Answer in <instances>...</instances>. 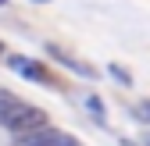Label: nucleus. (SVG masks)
Returning a JSON list of instances; mask_svg holds the SVG:
<instances>
[{
    "label": "nucleus",
    "mask_w": 150,
    "mask_h": 146,
    "mask_svg": "<svg viewBox=\"0 0 150 146\" xmlns=\"http://www.w3.org/2000/svg\"><path fill=\"white\" fill-rule=\"evenodd\" d=\"M61 132L50 128V125H43V128H32V132H18L14 146H61Z\"/></svg>",
    "instance_id": "1"
},
{
    "label": "nucleus",
    "mask_w": 150,
    "mask_h": 146,
    "mask_svg": "<svg viewBox=\"0 0 150 146\" xmlns=\"http://www.w3.org/2000/svg\"><path fill=\"white\" fill-rule=\"evenodd\" d=\"M43 125H50V118H47V111H40V107H22L18 111V118L11 121V132H32V128H43Z\"/></svg>",
    "instance_id": "2"
},
{
    "label": "nucleus",
    "mask_w": 150,
    "mask_h": 146,
    "mask_svg": "<svg viewBox=\"0 0 150 146\" xmlns=\"http://www.w3.org/2000/svg\"><path fill=\"white\" fill-rule=\"evenodd\" d=\"M7 64H11V71H18V75H25V79H32V82H50V71H47V68H40L32 57H22V53H14Z\"/></svg>",
    "instance_id": "3"
},
{
    "label": "nucleus",
    "mask_w": 150,
    "mask_h": 146,
    "mask_svg": "<svg viewBox=\"0 0 150 146\" xmlns=\"http://www.w3.org/2000/svg\"><path fill=\"white\" fill-rule=\"evenodd\" d=\"M47 53H50V57H57L68 71H75V75H82V79H97V68H89L86 61H79V57H71V53H64L61 46H54V43H50V46H47Z\"/></svg>",
    "instance_id": "4"
},
{
    "label": "nucleus",
    "mask_w": 150,
    "mask_h": 146,
    "mask_svg": "<svg viewBox=\"0 0 150 146\" xmlns=\"http://www.w3.org/2000/svg\"><path fill=\"white\" fill-rule=\"evenodd\" d=\"M22 107H25V103L18 100V96H11L7 89H0V125H4V128H11V121L18 118Z\"/></svg>",
    "instance_id": "5"
},
{
    "label": "nucleus",
    "mask_w": 150,
    "mask_h": 146,
    "mask_svg": "<svg viewBox=\"0 0 150 146\" xmlns=\"http://www.w3.org/2000/svg\"><path fill=\"white\" fill-rule=\"evenodd\" d=\"M86 111L97 118V121H104V118H107V107H104V100H100V96H93V93L86 96Z\"/></svg>",
    "instance_id": "6"
},
{
    "label": "nucleus",
    "mask_w": 150,
    "mask_h": 146,
    "mask_svg": "<svg viewBox=\"0 0 150 146\" xmlns=\"http://www.w3.org/2000/svg\"><path fill=\"white\" fill-rule=\"evenodd\" d=\"M107 71H111V75H115V79H118V82H122V86H132V75H129V71H125V68H122V64H111V68H107Z\"/></svg>",
    "instance_id": "7"
},
{
    "label": "nucleus",
    "mask_w": 150,
    "mask_h": 146,
    "mask_svg": "<svg viewBox=\"0 0 150 146\" xmlns=\"http://www.w3.org/2000/svg\"><path fill=\"white\" fill-rule=\"evenodd\" d=\"M136 118L150 125V100H143V103H136Z\"/></svg>",
    "instance_id": "8"
},
{
    "label": "nucleus",
    "mask_w": 150,
    "mask_h": 146,
    "mask_svg": "<svg viewBox=\"0 0 150 146\" xmlns=\"http://www.w3.org/2000/svg\"><path fill=\"white\" fill-rule=\"evenodd\" d=\"M61 146H79V142H75V139H61Z\"/></svg>",
    "instance_id": "9"
},
{
    "label": "nucleus",
    "mask_w": 150,
    "mask_h": 146,
    "mask_svg": "<svg viewBox=\"0 0 150 146\" xmlns=\"http://www.w3.org/2000/svg\"><path fill=\"white\" fill-rule=\"evenodd\" d=\"M143 146H150V132H146V135H143Z\"/></svg>",
    "instance_id": "10"
},
{
    "label": "nucleus",
    "mask_w": 150,
    "mask_h": 146,
    "mask_svg": "<svg viewBox=\"0 0 150 146\" xmlns=\"http://www.w3.org/2000/svg\"><path fill=\"white\" fill-rule=\"evenodd\" d=\"M32 4H50V0H32Z\"/></svg>",
    "instance_id": "11"
},
{
    "label": "nucleus",
    "mask_w": 150,
    "mask_h": 146,
    "mask_svg": "<svg viewBox=\"0 0 150 146\" xmlns=\"http://www.w3.org/2000/svg\"><path fill=\"white\" fill-rule=\"evenodd\" d=\"M4 4H7V0H0V7H4Z\"/></svg>",
    "instance_id": "12"
},
{
    "label": "nucleus",
    "mask_w": 150,
    "mask_h": 146,
    "mask_svg": "<svg viewBox=\"0 0 150 146\" xmlns=\"http://www.w3.org/2000/svg\"><path fill=\"white\" fill-rule=\"evenodd\" d=\"M125 146H136V142H125Z\"/></svg>",
    "instance_id": "13"
},
{
    "label": "nucleus",
    "mask_w": 150,
    "mask_h": 146,
    "mask_svg": "<svg viewBox=\"0 0 150 146\" xmlns=\"http://www.w3.org/2000/svg\"><path fill=\"white\" fill-rule=\"evenodd\" d=\"M0 50H4V46H0Z\"/></svg>",
    "instance_id": "14"
}]
</instances>
